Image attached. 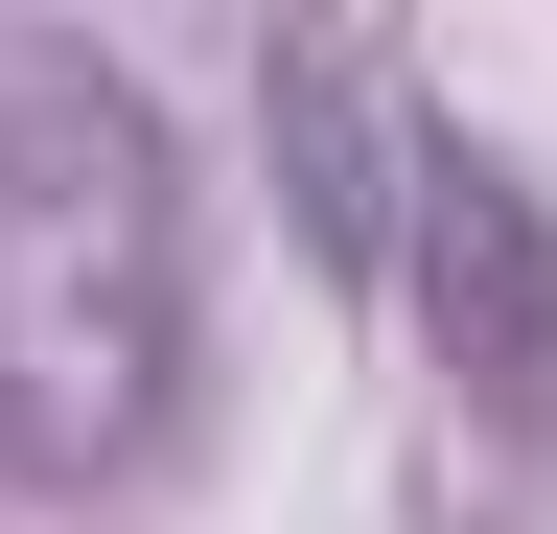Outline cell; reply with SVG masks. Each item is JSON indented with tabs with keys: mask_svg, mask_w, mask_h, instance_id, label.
<instances>
[{
	"mask_svg": "<svg viewBox=\"0 0 557 534\" xmlns=\"http://www.w3.org/2000/svg\"><path fill=\"white\" fill-rule=\"evenodd\" d=\"M186 419V163L139 71L0 47V464L116 488Z\"/></svg>",
	"mask_w": 557,
	"mask_h": 534,
	"instance_id": "1",
	"label": "cell"
},
{
	"mask_svg": "<svg viewBox=\"0 0 557 534\" xmlns=\"http://www.w3.org/2000/svg\"><path fill=\"white\" fill-rule=\"evenodd\" d=\"M395 302L442 325V372L487 395L511 442H557V210L511 163L465 140V116H418V210H395Z\"/></svg>",
	"mask_w": 557,
	"mask_h": 534,
	"instance_id": "2",
	"label": "cell"
},
{
	"mask_svg": "<svg viewBox=\"0 0 557 534\" xmlns=\"http://www.w3.org/2000/svg\"><path fill=\"white\" fill-rule=\"evenodd\" d=\"M256 140H278V210H302V256L348 302H395V210H418V71L395 47H348V24H302V47H256Z\"/></svg>",
	"mask_w": 557,
	"mask_h": 534,
	"instance_id": "3",
	"label": "cell"
}]
</instances>
